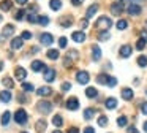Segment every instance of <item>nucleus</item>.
I'll use <instances>...</instances> for the list:
<instances>
[{"instance_id":"nucleus-1","label":"nucleus","mask_w":147,"mask_h":133,"mask_svg":"<svg viewBox=\"0 0 147 133\" xmlns=\"http://www.w3.org/2000/svg\"><path fill=\"white\" fill-rule=\"evenodd\" d=\"M112 25V21L108 18V16H101V18L96 19L95 22V30H98L100 33H103V32H108L109 29H111Z\"/></svg>"},{"instance_id":"nucleus-2","label":"nucleus","mask_w":147,"mask_h":133,"mask_svg":"<svg viewBox=\"0 0 147 133\" xmlns=\"http://www.w3.org/2000/svg\"><path fill=\"white\" fill-rule=\"evenodd\" d=\"M14 120H16V124H19V125H26L27 120H29V116H27L26 109L19 108V109L14 113Z\"/></svg>"},{"instance_id":"nucleus-3","label":"nucleus","mask_w":147,"mask_h":133,"mask_svg":"<svg viewBox=\"0 0 147 133\" xmlns=\"http://www.w3.org/2000/svg\"><path fill=\"white\" fill-rule=\"evenodd\" d=\"M36 108H38V111L41 114H49L52 111V105L49 103V101H46V100L38 101V103H36Z\"/></svg>"},{"instance_id":"nucleus-4","label":"nucleus","mask_w":147,"mask_h":133,"mask_svg":"<svg viewBox=\"0 0 147 133\" xmlns=\"http://www.w3.org/2000/svg\"><path fill=\"white\" fill-rule=\"evenodd\" d=\"M109 10H111V13L114 16L122 14V11H123V2H114L111 6H109Z\"/></svg>"},{"instance_id":"nucleus-5","label":"nucleus","mask_w":147,"mask_h":133,"mask_svg":"<svg viewBox=\"0 0 147 133\" xmlns=\"http://www.w3.org/2000/svg\"><path fill=\"white\" fill-rule=\"evenodd\" d=\"M131 52H133V48L130 44H122V48L119 49V54H120L122 59H128L131 56Z\"/></svg>"},{"instance_id":"nucleus-6","label":"nucleus","mask_w":147,"mask_h":133,"mask_svg":"<svg viewBox=\"0 0 147 133\" xmlns=\"http://www.w3.org/2000/svg\"><path fill=\"white\" fill-rule=\"evenodd\" d=\"M127 11H128V14H131V16H138V14H141L142 8L139 6V3H130V5L127 6Z\"/></svg>"},{"instance_id":"nucleus-7","label":"nucleus","mask_w":147,"mask_h":133,"mask_svg":"<svg viewBox=\"0 0 147 133\" xmlns=\"http://www.w3.org/2000/svg\"><path fill=\"white\" fill-rule=\"evenodd\" d=\"M89 79H90V76H89V73L87 71H84V70H81V71H78V75H76V81L79 82V84H87L89 82Z\"/></svg>"},{"instance_id":"nucleus-8","label":"nucleus","mask_w":147,"mask_h":133,"mask_svg":"<svg viewBox=\"0 0 147 133\" xmlns=\"http://www.w3.org/2000/svg\"><path fill=\"white\" fill-rule=\"evenodd\" d=\"M67 108L70 111H76L78 108H79V100H78L76 97H71L67 100Z\"/></svg>"},{"instance_id":"nucleus-9","label":"nucleus","mask_w":147,"mask_h":133,"mask_svg":"<svg viewBox=\"0 0 147 133\" xmlns=\"http://www.w3.org/2000/svg\"><path fill=\"white\" fill-rule=\"evenodd\" d=\"M40 41H41V44H45V46H49V44H52V41H54V37H52L51 33H41Z\"/></svg>"},{"instance_id":"nucleus-10","label":"nucleus","mask_w":147,"mask_h":133,"mask_svg":"<svg viewBox=\"0 0 147 133\" xmlns=\"http://www.w3.org/2000/svg\"><path fill=\"white\" fill-rule=\"evenodd\" d=\"M14 76H16V79H19V81H24L26 76H27V71L22 66H16V68H14Z\"/></svg>"},{"instance_id":"nucleus-11","label":"nucleus","mask_w":147,"mask_h":133,"mask_svg":"<svg viewBox=\"0 0 147 133\" xmlns=\"http://www.w3.org/2000/svg\"><path fill=\"white\" fill-rule=\"evenodd\" d=\"M55 78V70L54 68H46L45 70V81L46 82H52Z\"/></svg>"},{"instance_id":"nucleus-12","label":"nucleus","mask_w":147,"mask_h":133,"mask_svg":"<svg viewBox=\"0 0 147 133\" xmlns=\"http://www.w3.org/2000/svg\"><path fill=\"white\" fill-rule=\"evenodd\" d=\"M36 95H40V97H49V95H52V89L48 87V86H43V87H40L36 90Z\"/></svg>"},{"instance_id":"nucleus-13","label":"nucleus","mask_w":147,"mask_h":133,"mask_svg":"<svg viewBox=\"0 0 147 133\" xmlns=\"http://www.w3.org/2000/svg\"><path fill=\"white\" fill-rule=\"evenodd\" d=\"M13 32H14V25L13 24L5 25L3 30H2V37H3V40H5V38H8V37H11V35H13Z\"/></svg>"},{"instance_id":"nucleus-14","label":"nucleus","mask_w":147,"mask_h":133,"mask_svg":"<svg viewBox=\"0 0 147 133\" xmlns=\"http://www.w3.org/2000/svg\"><path fill=\"white\" fill-rule=\"evenodd\" d=\"M46 127H48V122H46L45 119L36 120V124H35V130H36V133H43V132L46 130Z\"/></svg>"},{"instance_id":"nucleus-15","label":"nucleus","mask_w":147,"mask_h":133,"mask_svg":"<svg viewBox=\"0 0 147 133\" xmlns=\"http://www.w3.org/2000/svg\"><path fill=\"white\" fill-rule=\"evenodd\" d=\"M71 38H73V40L76 41V43H84V40H86V33H84V32H81V30L73 32Z\"/></svg>"},{"instance_id":"nucleus-16","label":"nucleus","mask_w":147,"mask_h":133,"mask_svg":"<svg viewBox=\"0 0 147 133\" xmlns=\"http://www.w3.org/2000/svg\"><path fill=\"white\" fill-rule=\"evenodd\" d=\"M22 44H24V40L21 37H16V38L11 40V49H21Z\"/></svg>"},{"instance_id":"nucleus-17","label":"nucleus","mask_w":147,"mask_h":133,"mask_svg":"<svg viewBox=\"0 0 147 133\" xmlns=\"http://www.w3.org/2000/svg\"><path fill=\"white\" fill-rule=\"evenodd\" d=\"M120 95H122V98H123V100L130 101L131 98H133V90H131L130 87H125V89H122Z\"/></svg>"},{"instance_id":"nucleus-18","label":"nucleus","mask_w":147,"mask_h":133,"mask_svg":"<svg viewBox=\"0 0 147 133\" xmlns=\"http://www.w3.org/2000/svg\"><path fill=\"white\" fill-rule=\"evenodd\" d=\"M11 92L10 90H3V92H0V101L2 103H8V101H11Z\"/></svg>"},{"instance_id":"nucleus-19","label":"nucleus","mask_w":147,"mask_h":133,"mask_svg":"<svg viewBox=\"0 0 147 133\" xmlns=\"http://www.w3.org/2000/svg\"><path fill=\"white\" fill-rule=\"evenodd\" d=\"M30 66H32V70H33L35 73H36V71H41V70H45V63H43L41 60H33Z\"/></svg>"},{"instance_id":"nucleus-20","label":"nucleus","mask_w":147,"mask_h":133,"mask_svg":"<svg viewBox=\"0 0 147 133\" xmlns=\"http://www.w3.org/2000/svg\"><path fill=\"white\" fill-rule=\"evenodd\" d=\"M59 24H60L62 27H70V25L73 24V18H71V16H63V18L59 21Z\"/></svg>"},{"instance_id":"nucleus-21","label":"nucleus","mask_w":147,"mask_h":133,"mask_svg":"<svg viewBox=\"0 0 147 133\" xmlns=\"http://www.w3.org/2000/svg\"><path fill=\"white\" fill-rule=\"evenodd\" d=\"M11 6H13V2H11V0H2V2H0V10H2V11H10Z\"/></svg>"},{"instance_id":"nucleus-22","label":"nucleus","mask_w":147,"mask_h":133,"mask_svg":"<svg viewBox=\"0 0 147 133\" xmlns=\"http://www.w3.org/2000/svg\"><path fill=\"white\" fill-rule=\"evenodd\" d=\"M92 59H93V60H96V62H98V60L101 59V49H100V48L96 46V44L92 48Z\"/></svg>"},{"instance_id":"nucleus-23","label":"nucleus","mask_w":147,"mask_h":133,"mask_svg":"<svg viewBox=\"0 0 147 133\" xmlns=\"http://www.w3.org/2000/svg\"><path fill=\"white\" fill-rule=\"evenodd\" d=\"M105 105H106V108L108 109H115L117 108V100L115 98H106V101H105Z\"/></svg>"},{"instance_id":"nucleus-24","label":"nucleus","mask_w":147,"mask_h":133,"mask_svg":"<svg viewBox=\"0 0 147 133\" xmlns=\"http://www.w3.org/2000/svg\"><path fill=\"white\" fill-rule=\"evenodd\" d=\"M96 11H98V5H96V3L90 5V8L87 10V13H86V19H90V18H92V16L95 14Z\"/></svg>"},{"instance_id":"nucleus-25","label":"nucleus","mask_w":147,"mask_h":133,"mask_svg":"<svg viewBox=\"0 0 147 133\" xmlns=\"http://www.w3.org/2000/svg\"><path fill=\"white\" fill-rule=\"evenodd\" d=\"M93 116H95V108H86L84 109V119L86 120H90Z\"/></svg>"},{"instance_id":"nucleus-26","label":"nucleus","mask_w":147,"mask_h":133,"mask_svg":"<svg viewBox=\"0 0 147 133\" xmlns=\"http://www.w3.org/2000/svg\"><path fill=\"white\" fill-rule=\"evenodd\" d=\"M49 6H51V10H54V11H59V10L62 8V0H51V2H49Z\"/></svg>"},{"instance_id":"nucleus-27","label":"nucleus","mask_w":147,"mask_h":133,"mask_svg":"<svg viewBox=\"0 0 147 133\" xmlns=\"http://www.w3.org/2000/svg\"><path fill=\"white\" fill-rule=\"evenodd\" d=\"M46 56H48L51 60H57L59 57H60V54H59V51H57V49H49L48 52H46Z\"/></svg>"},{"instance_id":"nucleus-28","label":"nucleus","mask_w":147,"mask_h":133,"mask_svg":"<svg viewBox=\"0 0 147 133\" xmlns=\"http://www.w3.org/2000/svg\"><path fill=\"white\" fill-rule=\"evenodd\" d=\"M108 79H109V76L106 75V73H100V75L96 76V82H98V84H108Z\"/></svg>"},{"instance_id":"nucleus-29","label":"nucleus","mask_w":147,"mask_h":133,"mask_svg":"<svg viewBox=\"0 0 147 133\" xmlns=\"http://www.w3.org/2000/svg\"><path fill=\"white\" fill-rule=\"evenodd\" d=\"M11 120V113L10 111H5L3 114H2V125H8Z\"/></svg>"},{"instance_id":"nucleus-30","label":"nucleus","mask_w":147,"mask_h":133,"mask_svg":"<svg viewBox=\"0 0 147 133\" xmlns=\"http://www.w3.org/2000/svg\"><path fill=\"white\" fill-rule=\"evenodd\" d=\"M52 124H54L55 127H62L63 125V117H62L60 114H55V116L52 117Z\"/></svg>"},{"instance_id":"nucleus-31","label":"nucleus","mask_w":147,"mask_h":133,"mask_svg":"<svg viewBox=\"0 0 147 133\" xmlns=\"http://www.w3.org/2000/svg\"><path fill=\"white\" fill-rule=\"evenodd\" d=\"M86 95H87V98H95L96 95H98V92H96L95 87H87L86 89Z\"/></svg>"},{"instance_id":"nucleus-32","label":"nucleus","mask_w":147,"mask_h":133,"mask_svg":"<svg viewBox=\"0 0 147 133\" xmlns=\"http://www.w3.org/2000/svg\"><path fill=\"white\" fill-rule=\"evenodd\" d=\"M2 84H3L5 87H8V89H13L14 82H13V79H11L10 76H5V78L2 79Z\"/></svg>"},{"instance_id":"nucleus-33","label":"nucleus","mask_w":147,"mask_h":133,"mask_svg":"<svg viewBox=\"0 0 147 133\" xmlns=\"http://www.w3.org/2000/svg\"><path fill=\"white\" fill-rule=\"evenodd\" d=\"M146 43H147V40H144V38H139V40L136 41V49H138V51H142L144 48H146Z\"/></svg>"},{"instance_id":"nucleus-34","label":"nucleus","mask_w":147,"mask_h":133,"mask_svg":"<svg viewBox=\"0 0 147 133\" xmlns=\"http://www.w3.org/2000/svg\"><path fill=\"white\" fill-rule=\"evenodd\" d=\"M127 124H128V119L125 116H119V119H117V125L119 127H127Z\"/></svg>"},{"instance_id":"nucleus-35","label":"nucleus","mask_w":147,"mask_h":133,"mask_svg":"<svg viewBox=\"0 0 147 133\" xmlns=\"http://www.w3.org/2000/svg\"><path fill=\"white\" fill-rule=\"evenodd\" d=\"M138 65L142 66V68H144V66H147V57L146 56H139V57H138Z\"/></svg>"},{"instance_id":"nucleus-36","label":"nucleus","mask_w":147,"mask_h":133,"mask_svg":"<svg viewBox=\"0 0 147 133\" xmlns=\"http://www.w3.org/2000/svg\"><path fill=\"white\" fill-rule=\"evenodd\" d=\"M127 27H128V22L125 21V19H120V21L117 22V29H119V30H125Z\"/></svg>"},{"instance_id":"nucleus-37","label":"nucleus","mask_w":147,"mask_h":133,"mask_svg":"<svg viewBox=\"0 0 147 133\" xmlns=\"http://www.w3.org/2000/svg\"><path fill=\"white\" fill-rule=\"evenodd\" d=\"M24 16H26V11H24V10H19V11H16V14H14V19H16V21H22Z\"/></svg>"},{"instance_id":"nucleus-38","label":"nucleus","mask_w":147,"mask_h":133,"mask_svg":"<svg viewBox=\"0 0 147 133\" xmlns=\"http://www.w3.org/2000/svg\"><path fill=\"white\" fill-rule=\"evenodd\" d=\"M38 24L40 25H48L49 24V18H48V16H40V18H38Z\"/></svg>"},{"instance_id":"nucleus-39","label":"nucleus","mask_w":147,"mask_h":133,"mask_svg":"<svg viewBox=\"0 0 147 133\" xmlns=\"http://www.w3.org/2000/svg\"><path fill=\"white\" fill-rule=\"evenodd\" d=\"M22 89L26 92H33L35 87H33V84H30V82H22Z\"/></svg>"},{"instance_id":"nucleus-40","label":"nucleus","mask_w":147,"mask_h":133,"mask_svg":"<svg viewBox=\"0 0 147 133\" xmlns=\"http://www.w3.org/2000/svg\"><path fill=\"white\" fill-rule=\"evenodd\" d=\"M98 125H100V127H106V125H108V117H106V116H100Z\"/></svg>"},{"instance_id":"nucleus-41","label":"nucleus","mask_w":147,"mask_h":133,"mask_svg":"<svg viewBox=\"0 0 147 133\" xmlns=\"http://www.w3.org/2000/svg\"><path fill=\"white\" fill-rule=\"evenodd\" d=\"M27 21H29L30 24H36V22H38V18H36L35 14H32V13H30V14H27Z\"/></svg>"},{"instance_id":"nucleus-42","label":"nucleus","mask_w":147,"mask_h":133,"mask_svg":"<svg viewBox=\"0 0 147 133\" xmlns=\"http://www.w3.org/2000/svg\"><path fill=\"white\" fill-rule=\"evenodd\" d=\"M59 46H60L62 49H63V48H67V38H65V37L59 38Z\"/></svg>"},{"instance_id":"nucleus-43","label":"nucleus","mask_w":147,"mask_h":133,"mask_svg":"<svg viewBox=\"0 0 147 133\" xmlns=\"http://www.w3.org/2000/svg\"><path fill=\"white\" fill-rule=\"evenodd\" d=\"M21 38H22V40H30V38H32V33H30L29 30H24L22 35H21Z\"/></svg>"},{"instance_id":"nucleus-44","label":"nucleus","mask_w":147,"mask_h":133,"mask_svg":"<svg viewBox=\"0 0 147 133\" xmlns=\"http://www.w3.org/2000/svg\"><path fill=\"white\" fill-rule=\"evenodd\" d=\"M67 56H70L73 60H76V59H78V51L71 49V51H68V52H67Z\"/></svg>"},{"instance_id":"nucleus-45","label":"nucleus","mask_w":147,"mask_h":133,"mask_svg":"<svg viewBox=\"0 0 147 133\" xmlns=\"http://www.w3.org/2000/svg\"><path fill=\"white\" fill-rule=\"evenodd\" d=\"M109 37H111V35H109V32H103V33H100V40H101V41H105V40H108V38Z\"/></svg>"},{"instance_id":"nucleus-46","label":"nucleus","mask_w":147,"mask_h":133,"mask_svg":"<svg viewBox=\"0 0 147 133\" xmlns=\"http://www.w3.org/2000/svg\"><path fill=\"white\" fill-rule=\"evenodd\" d=\"M115 84H117V79H115V78H109L108 79V86H109V87H115Z\"/></svg>"},{"instance_id":"nucleus-47","label":"nucleus","mask_w":147,"mask_h":133,"mask_svg":"<svg viewBox=\"0 0 147 133\" xmlns=\"http://www.w3.org/2000/svg\"><path fill=\"white\" fill-rule=\"evenodd\" d=\"M27 100H29V98L26 97V95H18V101H19V103H27Z\"/></svg>"},{"instance_id":"nucleus-48","label":"nucleus","mask_w":147,"mask_h":133,"mask_svg":"<svg viewBox=\"0 0 147 133\" xmlns=\"http://www.w3.org/2000/svg\"><path fill=\"white\" fill-rule=\"evenodd\" d=\"M70 89H71V84H70V82H63V84H62V90H63V92L70 90Z\"/></svg>"},{"instance_id":"nucleus-49","label":"nucleus","mask_w":147,"mask_h":133,"mask_svg":"<svg viewBox=\"0 0 147 133\" xmlns=\"http://www.w3.org/2000/svg\"><path fill=\"white\" fill-rule=\"evenodd\" d=\"M67 133H79V128H78V127H70Z\"/></svg>"},{"instance_id":"nucleus-50","label":"nucleus","mask_w":147,"mask_h":133,"mask_svg":"<svg viewBox=\"0 0 147 133\" xmlns=\"http://www.w3.org/2000/svg\"><path fill=\"white\" fill-rule=\"evenodd\" d=\"M141 111H142V114H147V101H144L141 105Z\"/></svg>"},{"instance_id":"nucleus-51","label":"nucleus","mask_w":147,"mask_h":133,"mask_svg":"<svg viewBox=\"0 0 147 133\" xmlns=\"http://www.w3.org/2000/svg\"><path fill=\"white\" fill-rule=\"evenodd\" d=\"M71 3H73L74 6H81L84 3V0H71Z\"/></svg>"},{"instance_id":"nucleus-52","label":"nucleus","mask_w":147,"mask_h":133,"mask_svg":"<svg viewBox=\"0 0 147 133\" xmlns=\"http://www.w3.org/2000/svg\"><path fill=\"white\" fill-rule=\"evenodd\" d=\"M95 132V130L92 128V127H86V128H84V133H93Z\"/></svg>"},{"instance_id":"nucleus-53","label":"nucleus","mask_w":147,"mask_h":133,"mask_svg":"<svg viewBox=\"0 0 147 133\" xmlns=\"http://www.w3.org/2000/svg\"><path fill=\"white\" fill-rule=\"evenodd\" d=\"M30 10H32L33 13H35V11H38V5H35V3H32V5H30Z\"/></svg>"},{"instance_id":"nucleus-54","label":"nucleus","mask_w":147,"mask_h":133,"mask_svg":"<svg viewBox=\"0 0 147 133\" xmlns=\"http://www.w3.org/2000/svg\"><path fill=\"white\" fill-rule=\"evenodd\" d=\"M87 25H89V22H87V19H84V21H81V27H84V29H86Z\"/></svg>"},{"instance_id":"nucleus-55","label":"nucleus","mask_w":147,"mask_h":133,"mask_svg":"<svg viewBox=\"0 0 147 133\" xmlns=\"http://www.w3.org/2000/svg\"><path fill=\"white\" fill-rule=\"evenodd\" d=\"M128 133H139V132H138L134 127H130V128H128Z\"/></svg>"},{"instance_id":"nucleus-56","label":"nucleus","mask_w":147,"mask_h":133,"mask_svg":"<svg viewBox=\"0 0 147 133\" xmlns=\"http://www.w3.org/2000/svg\"><path fill=\"white\" fill-rule=\"evenodd\" d=\"M18 3H19V5H26L27 2H29V0H16Z\"/></svg>"},{"instance_id":"nucleus-57","label":"nucleus","mask_w":147,"mask_h":133,"mask_svg":"<svg viewBox=\"0 0 147 133\" xmlns=\"http://www.w3.org/2000/svg\"><path fill=\"white\" fill-rule=\"evenodd\" d=\"M141 35H142V38H144V40H147V32H146V30H142V32H141Z\"/></svg>"},{"instance_id":"nucleus-58","label":"nucleus","mask_w":147,"mask_h":133,"mask_svg":"<svg viewBox=\"0 0 147 133\" xmlns=\"http://www.w3.org/2000/svg\"><path fill=\"white\" fill-rule=\"evenodd\" d=\"M144 132L147 133V120H146V122H144Z\"/></svg>"},{"instance_id":"nucleus-59","label":"nucleus","mask_w":147,"mask_h":133,"mask_svg":"<svg viewBox=\"0 0 147 133\" xmlns=\"http://www.w3.org/2000/svg\"><path fill=\"white\" fill-rule=\"evenodd\" d=\"M52 133H62V132H60V130H54Z\"/></svg>"},{"instance_id":"nucleus-60","label":"nucleus","mask_w":147,"mask_h":133,"mask_svg":"<svg viewBox=\"0 0 147 133\" xmlns=\"http://www.w3.org/2000/svg\"><path fill=\"white\" fill-rule=\"evenodd\" d=\"M0 22H2V14H0Z\"/></svg>"},{"instance_id":"nucleus-61","label":"nucleus","mask_w":147,"mask_h":133,"mask_svg":"<svg viewBox=\"0 0 147 133\" xmlns=\"http://www.w3.org/2000/svg\"><path fill=\"white\" fill-rule=\"evenodd\" d=\"M22 133H27V132H22Z\"/></svg>"},{"instance_id":"nucleus-62","label":"nucleus","mask_w":147,"mask_h":133,"mask_svg":"<svg viewBox=\"0 0 147 133\" xmlns=\"http://www.w3.org/2000/svg\"><path fill=\"white\" fill-rule=\"evenodd\" d=\"M146 25H147V22H146Z\"/></svg>"},{"instance_id":"nucleus-63","label":"nucleus","mask_w":147,"mask_h":133,"mask_svg":"<svg viewBox=\"0 0 147 133\" xmlns=\"http://www.w3.org/2000/svg\"><path fill=\"white\" fill-rule=\"evenodd\" d=\"M146 94H147V90H146Z\"/></svg>"}]
</instances>
